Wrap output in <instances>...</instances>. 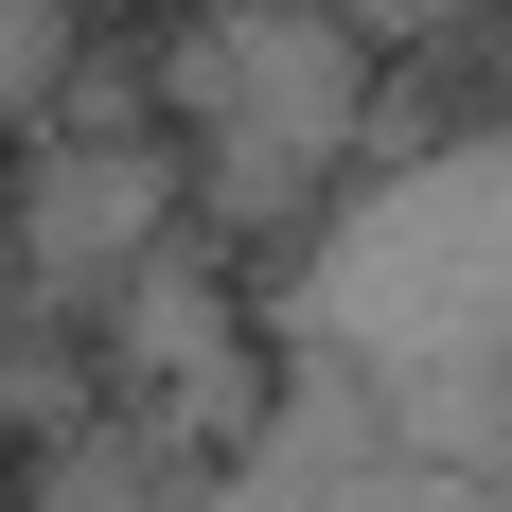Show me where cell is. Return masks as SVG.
<instances>
[{
	"mask_svg": "<svg viewBox=\"0 0 512 512\" xmlns=\"http://www.w3.org/2000/svg\"><path fill=\"white\" fill-rule=\"evenodd\" d=\"M0 212H18L36 318H106L124 265L195 230V159H177V124H142V142H18L0 159Z\"/></svg>",
	"mask_w": 512,
	"mask_h": 512,
	"instance_id": "4",
	"label": "cell"
},
{
	"mask_svg": "<svg viewBox=\"0 0 512 512\" xmlns=\"http://www.w3.org/2000/svg\"><path fill=\"white\" fill-rule=\"evenodd\" d=\"M18 512H177V477H159L142 442L89 407L71 442H36V460H18Z\"/></svg>",
	"mask_w": 512,
	"mask_h": 512,
	"instance_id": "5",
	"label": "cell"
},
{
	"mask_svg": "<svg viewBox=\"0 0 512 512\" xmlns=\"http://www.w3.org/2000/svg\"><path fill=\"white\" fill-rule=\"evenodd\" d=\"M89 336H106V424H124L159 477L265 460V424H283V354H265V283L212 248V230L142 248V265H124V301H106Z\"/></svg>",
	"mask_w": 512,
	"mask_h": 512,
	"instance_id": "3",
	"label": "cell"
},
{
	"mask_svg": "<svg viewBox=\"0 0 512 512\" xmlns=\"http://www.w3.org/2000/svg\"><path fill=\"white\" fill-rule=\"evenodd\" d=\"M477 512H512V477H495V495H477Z\"/></svg>",
	"mask_w": 512,
	"mask_h": 512,
	"instance_id": "7",
	"label": "cell"
},
{
	"mask_svg": "<svg viewBox=\"0 0 512 512\" xmlns=\"http://www.w3.org/2000/svg\"><path fill=\"white\" fill-rule=\"evenodd\" d=\"M159 124L195 159V230L212 248H301L318 212L371 177V106H389V53L336 18V0H195L177 36L142 53Z\"/></svg>",
	"mask_w": 512,
	"mask_h": 512,
	"instance_id": "2",
	"label": "cell"
},
{
	"mask_svg": "<svg viewBox=\"0 0 512 512\" xmlns=\"http://www.w3.org/2000/svg\"><path fill=\"white\" fill-rule=\"evenodd\" d=\"M71 18H142V0H71Z\"/></svg>",
	"mask_w": 512,
	"mask_h": 512,
	"instance_id": "6",
	"label": "cell"
},
{
	"mask_svg": "<svg viewBox=\"0 0 512 512\" xmlns=\"http://www.w3.org/2000/svg\"><path fill=\"white\" fill-rule=\"evenodd\" d=\"M265 354H283V407L495 495L512 477V106L371 159L265 265Z\"/></svg>",
	"mask_w": 512,
	"mask_h": 512,
	"instance_id": "1",
	"label": "cell"
}]
</instances>
